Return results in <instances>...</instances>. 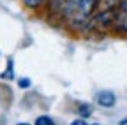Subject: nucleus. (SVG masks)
I'll list each match as a JSON object with an SVG mask.
<instances>
[{
	"label": "nucleus",
	"instance_id": "f257e3e1",
	"mask_svg": "<svg viewBox=\"0 0 127 125\" xmlns=\"http://www.w3.org/2000/svg\"><path fill=\"white\" fill-rule=\"evenodd\" d=\"M102 0H50L44 12L53 23L67 26L72 32H85Z\"/></svg>",
	"mask_w": 127,
	"mask_h": 125
},
{
	"label": "nucleus",
	"instance_id": "f03ea898",
	"mask_svg": "<svg viewBox=\"0 0 127 125\" xmlns=\"http://www.w3.org/2000/svg\"><path fill=\"white\" fill-rule=\"evenodd\" d=\"M113 30L117 34L127 37V0H118V4H117Z\"/></svg>",
	"mask_w": 127,
	"mask_h": 125
},
{
	"label": "nucleus",
	"instance_id": "7ed1b4c3",
	"mask_svg": "<svg viewBox=\"0 0 127 125\" xmlns=\"http://www.w3.org/2000/svg\"><path fill=\"white\" fill-rule=\"evenodd\" d=\"M97 104L101 107H113L115 102H117V97H115V93L113 92H109V90H102L97 93Z\"/></svg>",
	"mask_w": 127,
	"mask_h": 125
},
{
	"label": "nucleus",
	"instance_id": "20e7f679",
	"mask_svg": "<svg viewBox=\"0 0 127 125\" xmlns=\"http://www.w3.org/2000/svg\"><path fill=\"white\" fill-rule=\"evenodd\" d=\"M21 4L30 12H41L42 9H46V5L50 4V0H21Z\"/></svg>",
	"mask_w": 127,
	"mask_h": 125
},
{
	"label": "nucleus",
	"instance_id": "39448f33",
	"mask_svg": "<svg viewBox=\"0 0 127 125\" xmlns=\"http://www.w3.org/2000/svg\"><path fill=\"white\" fill-rule=\"evenodd\" d=\"M78 115H79V118H88V116H92V113H94V109H92V106L90 104H85V102H81V104H78Z\"/></svg>",
	"mask_w": 127,
	"mask_h": 125
},
{
	"label": "nucleus",
	"instance_id": "423d86ee",
	"mask_svg": "<svg viewBox=\"0 0 127 125\" xmlns=\"http://www.w3.org/2000/svg\"><path fill=\"white\" fill-rule=\"evenodd\" d=\"M12 65H14V60L12 58H7V69H5V72H2L0 74V77L2 79H14V69H12Z\"/></svg>",
	"mask_w": 127,
	"mask_h": 125
},
{
	"label": "nucleus",
	"instance_id": "0eeeda50",
	"mask_svg": "<svg viewBox=\"0 0 127 125\" xmlns=\"http://www.w3.org/2000/svg\"><path fill=\"white\" fill-rule=\"evenodd\" d=\"M34 125H57L55 123V120L51 118V116H48V115H41V116H37L35 118V123Z\"/></svg>",
	"mask_w": 127,
	"mask_h": 125
},
{
	"label": "nucleus",
	"instance_id": "6e6552de",
	"mask_svg": "<svg viewBox=\"0 0 127 125\" xmlns=\"http://www.w3.org/2000/svg\"><path fill=\"white\" fill-rule=\"evenodd\" d=\"M69 125H101V123H88L87 118H76V120H72Z\"/></svg>",
	"mask_w": 127,
	"mask_h": 125
},
{
	"label": "nucleus",
	"instance_id": "1a4fd4ad",
	"mask_svg": "<svg viewBox=\"0 0 127 125\" xmlns=\"http://www.w3.org/2000/svg\"><path fill=\"white\" fill-rule=\"evenodd\" d=\"M30 85H32V81L28 79V77H21V79L18 81V86H20V88H28Z\"/></svg>",
	"mask_w": 127,
	"mask_h": 125
},
{
	"label": "nucleus",
	"instance_id": "9d476101",
	"mask_svg": "<svg viewBox=\"0 0 127 125\" xmlns=\"http://www.w3.org/2000/svg\"><path fill=\"white\" fill-rule=\"evenodd\" d=\"M120 125H127V118H124V120L120 122Z\"/></svg>",
	"mask_w": 127,
	"mask_h": 125
},
{
	"label": "nucleus",
	"instance_id": "9b49d317",
	"mask_svg": "<svg viewBox=\"0 0 127 125\" xmlns=\"http://www.w3.org/2000/svg\"><path fill=\"white\" fill-rule=\"evenodd\" d=\"M16 125H30V123H25V122H21V123H16Z\"/></svg>",
	"mask_w": 127,
	"mask_h": 125
}]
</instances>
